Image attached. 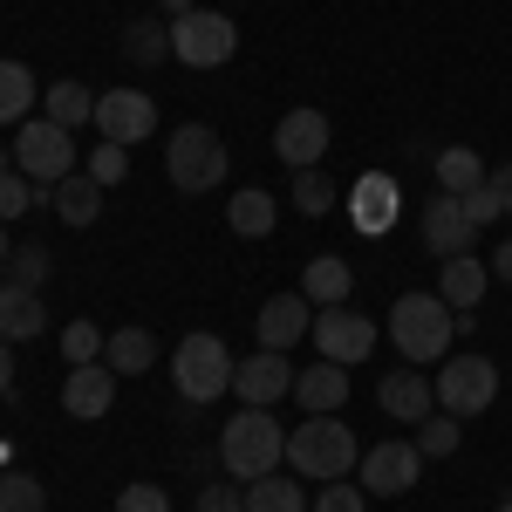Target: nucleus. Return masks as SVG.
I'll list each match as a JSON object with an SVG mask.
<instances>
[{
	"label": "nucleus",
	"instance_id": "obj_47",
	"mask_svg": "<svg viewBox=\"0 0 512 512\" xmlns=\"http://www.w3.org/2000/svg\"><path fill=\"white\" fill-rule=\"evenodd\" d=\"M0 171H14V144H7V151H0Z\"/></svg>",
	"mask_w": 512,
	"mask_h": 512
},
{
	"label": "nucleus",
	"instance_id": "obj_46",
	"mask_svg": "<svg viewBox=\"0 0 512 512\" xmlns=\"http://www.w3.org/2000/svg\"><path fill=\"white\" fill-rule=\"evenodd\" d=\"M7 253H14V246H7V226H0V267H7Z\"/></svg>",
	"mask_w": 512,
	"mask_h": 512
},
{
	"label": "nucleus",
	"instance_id": "obj_1",
	"mask_svg": "<svg viewBox=\"0 0 512 512\" xmlns=\"http://www.w3.org/2000/svg\"><path fill=\"white\" fill-rule=\"evenodd\" d=\"M287 465H294V478L335 485V478H349L355 465H362V444H355V431L328 410V417H308V424L287 431Z\"/></svg>",
	"mask_w": 512,
	"mask_h": 512
},
{
	"label": "nucleus",
	"instance_id": "obj_42",
	"mask_svg": "<svg viewBox=\"0 0 512 512\" xmlns=\"http://www.w3.org/2000/svg\"><path fill=\"white\" fill-rule=\"evenodd\" d=\"M465 212H472L478 226H492V219H499V198H492V192H485V185H478V192L465 198Z\"/></svg>",
	"mask_w": 512,
	"mask_h": 512
},
{
	"label": "nucleus",
	"instance_id": "obj_24",
	"mask_svg": "<svg viewBox=\"0 0 512 512\" xmlns=\"http://www.w3.org/2000/svg\"><path fill=\"white\" fill-rule=\"evenodd\" d=\"M41 117L62 123V130H76V123H96V89H82L76 76L55 82V89H41Z\"/></svg>",
	"mask_w": 512,
	"mask_h": 512
},
{
	"label": "nucleus",
	"instance_id": "obj_30",
	"mask_svg": "<svg viewBox=\"0 0 512 512\" xmlns=\"http://www.w3.org/2000/svg\"><path fill=\"white\" fill-rule=\"evenodd\" d=\"M123 55H130L137 69L171 62V28H164V21H130V28H123Z\"/></svg>",
	"mask_w": 512,
	"mask_h": 512
},
{
	"label": "nucleus",
	"instance_id": "obj_6",
	"mask_svg": "<svg viewBox=\"0 0 512 512\" xmlns=\"http://www.w3.org/2000/svg\"><path fill=\"white\" fill-rule=\"evenodd\" d=\"M239 48V28L233 14H212V7H192V14H178L171 21V62H185V69H226Z\"/></svg>",
	"mask_w": 512,
	"mask_h": 512
},
{
	"label": "nucleus",
	"instance_id": "obj_7",
	"mask_svg": "<svg viewBox=\"0 0 512 512\" xmlns=\"http://www.w3.org/2000/svg\"><path fill=\"white\" fill-rule=\"evenodd\" d=\"M14 171L35 178L41 192L62 185V178L76 171V130H62V123H48V117L21 123V137H14Z\"/></svg>",
	"mask_w": 512,
	"mask_h": 512
},
{
	"label": "nucleus",
	"instance_id": "obj_27",
	"mask_svg": "<svg viewBox=\"0 0 512 512\" xmlns=\"http://www.w3.org/2000/svg\"><path fill=\"white\" fill-rule=\"evenodd\" d=\"M274 219H280V205L267 192H253V185L233 192V205H226V226H233L239 239H267V233H274Z\"/></svg>",
	"mask_w": 512,
	"mask_h": 512
},
{
	"label": "nucleus",
	"instance_id": "obj_45",
	"mask_svg": "<svg viewBox=\"0 0 512 512\" xmlns=\"http://www.w3.org/2000/svg\"><path fill=\"white\" fill-rule=\"evenodd\" d=\"M164 14H171V21H178V14H192V0H158Z\"/></svg>",
	"mask_w": 512,
	"mask_h": 512
},
{
	"label": "nucleus",
	"instance_id": "obj_12",
	"mask_svg": "<svg viewBox=\"0 0 512 512\" xmlns=\"http://www.w3.org/2000/svg\"><path fill=\"white\" fill-rule=\"evenodd\" d=\"M233 390L246 410H274L280 396H294V362L280 349H260L246 355V362H233Z\"/></svg>",
	"mask_w": 512,
	"mask_h": 512
},
{
	"label": "nucleus",
	"instance_id": "obj_35",
	"mask_svg": "<svg viewBox=\"0 0 512 512\" xmlns=\"http://www.w3.org/2000/svg\"><path fill=\"white\" fill-rule=\"evenodd\" d=\"M103 342H110V335H103V328H96V321H69V328H62V355H69V369H82V362H103Z\"/></svg>",
	"mask_w": 512,
	"mask_h": 512
},
{
	"label": "nucleus",
	"instance_id": "obj_23",
	"mask_svg": "<svg viewBox=\"0 0 512 512\" xmlns=\"http://www.w3.org/2000/svg\"><path fill=\"white\" fill-rule=\"evenodd\" d=\"M390 219H396V178L369 171V178L355 185V226H362V233H390Z\"/></svg>",
	"mask_w": 512,
	"mask_h": 512
},
{
	"label": "nucleus",
	"instance_id": "obj_15",
	"mask_svg": "<svg viewBox=\"0 0 512 512\" xmlns=\"http://www.w3.org/2000/svg\"><path fill=\"white\" fill-rule=\"evenodd\" d=\"M110 403H117V369H110V362H82V369H69V383H62V410H69L76 424L110 417Z\"/></svg>",
	"mask_w": 512,
	"mask_h": 512
},
{
	"label": "nucleus",
	"instance_id": "obj_20",
	"mask_svg": "<svg viewBox=\"0 0 512 512\" xmlns=\"http://www.w3.org/2000/svg\"><path fill=\"white\" fill-rule=\"evenodd\" d=\"M48 205H55L62 226H96V219H103V185H96L89 171H69L62 185H48Z\"/></svg>",
	"mask_w": 512,
	"mask_h": 512
},
{
	"label": "nucleus",
	"instance_id": "obj_44",
	"mask_svg": "<svg viewBox=\"0 0 512 512\" xmlns=\"http://www.w3.org/2000/svg\"><path fill=\"white\" fill-rule=\"evenodd\" d=\"M14 390V342H0V396Z\"/></svg>",
	"mask_w": 512,
	"mask_h": 512
},
{
	"label": "nucleus",
	"instance_id": "obj_19",
	"mask_svg": "<svg viewBox=\"0 0 512 512\" xmlns=\"http://www.w3.org/2000/svg\"><path fill=\"white\" fill-rule=\"evenodd\" d=\"M294 403H301L308 417L342 410V403H349V369H342V362H315V369H301V376H294Z\"/></svg>",
	"mask_w": 512,
	"mask_h": 512
},
{
	"label": "nucleus",
	"instance_id": "obj_18",
	"mask_svg": "<svg viewBox=\"0 0 512 512\" xmlns=\"http://www.w3.org/2000/svg\"><path fill=\"white\" fill-rule=\"evenodd\" d=\"M376 403L390 410L396 424H424V417L437 410V383H431V376H417V369H390L383 390H376Z\"/></svg>",
	"mask_w": 512,
	"mask_h": 512
},
{
	"label": "nucleus",
	"instance_id": "obj_2",
	"mask_svg": "<svg viewBox=\"0 0 512 512\" xmlns=\"http://www.w3.org/2000/svg\"><path fill=\"white\" fill-rule=\"evenodd\" d=\"M287 465V431L274 424V410H239L233 424L219 431V472L226 478H267Z\"/></svg>",
	"mask_w": 512,
	"mask_h": 512
},
{
	"label": "nucleus",
	"instance_id": "obj_25",
	"mask_svg": "<svg viewBox=\"0 0 512 512\" xmlns=\"http://www.w3.org/2000/svg\"><path fill=\"white\" fill-rule=\"evenodd\" d=\"M103 362H110L117 376H144V369L158 362V335H151V328H117V335L103 342Z\"/></svg>",
	"mask_w": 512,
	"mask_h": 512
},
{
	"label": "nucleus",
	"instance_id": "obj_21",
	"mask_svg": "<svg viewBox=\"0 0 512 512\" xmlns=\"http://www.w3.org/2000/svg\"><path fill=\"white\" fill-rule=\"evenodd\" d=\"M301 294H308L315 308H342V301L355 294V267L342 260V253H315L308 274H301Z\"/></svg>",
	"mask_w": 512,
	"mask_h": 512
},
{
	"label": "nucleus",
	"instance_id": "obj_16",
	"mask_svg": "<svg viewBox=\"0 0 512 512\" xmlns=\"http://www.w3.org/2000/svg\"><path fill=\"white\" fill-rule=\"evenodd\" d=\"M253 328H260V349H280V355H287L301 335H308V328H315V301H308L301 287H294V294H274V301L260 308V321H253Z\"/></svg>",
	"mask_w": 512,
	"mask_h": 512
},
{
	"label": "nucleus",
	"instance_id": "obj_40",
	"mask_svg": "<svg viewBox=\"0 0 512 512\" xmlns=\"http://www.w3.org/2000/svg\"><path fill=\"white\" fill-rule=\"evenodd\" d=\"M117 512H171V492H164V485H123Z\"/></svg>",
	"mask_w": 512,
	"mask_h": 512
},
{
	"label": "nucleus",
	"instance_id": "obj_41",
	"mask_svg": "<svg viewBox=\"0 0 512 512\" xmlns=\"http://www.w3.org/2000/svg\"><path fill=\"white\" fill-rule=\"evenodd\" d=\"M485 192L499 198V212H512V164H499V171H485Z\"/></svg>",
	"mask_w": 512,
	"mask_h": 512
},
{
	"label": "nucleus",
	"instance_id": "obj_39",
	"mask_svg": "<svg viewBox=\"0 0 512 512\" xmlns=\"http://www.w3.org/2000/svg\"><path fill=\"white\" fill-rule=\"evenodd\" d=\"M362 499H369L362 485L335 478V485H321V492H315V512H362Z\"/></svg>",
	"mask_w": 512,
	"mask_h": 512
},
{
	"label": "nucleus",
	"instance_id": "obj_33",
	"mask_svg": "<svg viewBox=\"0 0 512 512\" xmlns=\"http://www.w3.org/2000/svg\"><path fill=\"white\" fill-rule=\"evenodd\" d=\"M458 437H465V424H458L451 410H431V417L417 424V451H424V458H451V451H458Z\"/></svg>",
	"mask_w": 512,
	"mask_h": 512
},
{
	"label": "nucleus",
	"instance_id": "obj_43",
	"mask_svg": "<svg viewBox=\"0 0 512 512\" xmlns=\"http://www.w3.org/2000/svg\"><path fill=\"white\" fill-rule=\"evenodd\" d=\"M492 280H506V287H512V239L499 246V253H492Z\"/></svg>",
	"mask_w": 512,
	"mask_h": 512
},
{
	"label": "nucleus",
	"instance_id": "obj_14",
	"mask_svg": "<svg viewBox=\"0 0 512 512\" xmlns=\"http://www.w3.org/2000/svg\"><path fill=\"white\" fill-rule=\"evenodd\" d=\"M321 151H328V117H321V110H287V117L274 123V158L287 164V171H315Z\"/></svg>",
	"mask_w": 512,
	"mask_h": 512
},
{
	"label": "nucleus",
	"instance_id": "obj_5",
	"mask_svg": "<svg viewBox=\"0 0 512 512\" xmlns=\"http://www.w3.org/2000/svg\"><path fill=\"white\" fill-rule=\"evenodd\" d=\"M164 171H171L178 192H212V185H226V144H219V130H212V123H178L171 144H164Z\"/></svg>",
	"mask_w": 512,
	"mask_h": 512
},
{
	"label": "nucleus",
	"instance_id": "obj_22",
	"mask_svg": "<svg viewBox=\"0 0 512 512\" xmlns=\"http://www.w3.org/2000/svg\"><path fill=\"white\" fill-rule=\"evenodd\" d=\"M41 328H48L41 294H28V287H7V280H0V342H35Z\"/></svg>",
	"mask_w": 512,
	"mask_h": 512
},
{
	"label": "nucleus",
	"instance_id": "obj_37",
	"mask_svg": "<svg viewBox=\"0 0 512 512\" xmlns=\"http://www.w3.org/2000/svg\"><path fill=\"white\" fill-rule=\"evenodd\" d=\"M82 171H89V178H96V185L110 192V185H117L123 171H130V151H123V144H96V158L82 164Z\"/></svg>",
	"mask_w": 512,
	"mask_h": 512
},
{
	"label": "nucleus",
	"instance_id": "obj_11",
	"mask_svg": "<svg viewBox=\"0 0 512 512\" xmlns=\"http://www.w3.org/2000/svg\"><path fill=\"white\" fill-rule=\"evenodd\" d=\"M308 335L321 342V362H342V369L376 349V321L355 315L349 301H342V308H315V328H308Z\"/></svg>",
	"mask_w": 512,
	"mask_h": 512
},
{
	"label": "nucleus",
	"instance_id": "obj_17",
	"mask_svg": "<svg viewBox=\"0 0 512 512\" xmlns=\"http://www.w3.org/2000/svg\"><path fill=\"white\" fill-rule=\"evenodd\" d=\"M485 287H492V267H485V260H472V253L437 260V301H444L451 315H472L478 301H485Z\"/></svg>",
	"mask_w": 512,
	"mask_h": 512
},
{
	"label": "nucleus",
	"instance_id": "obj_28",
	"mask_svg": "<svg viewBox=\"0 0 512 512\" xmlns=\"http://www.w3.org/2000/svg\"><path fill=\"white\" fill-rule=\"evenodd\" d=\"M41 103V82L28 76V62H0V123H28Z\"/></svg>",
	"mask_w": 512,
	"mask_h": 512
},
{
	"label": "nucleus",
	"instance_id": "obj_4",
	"mask_svg": "<svg viewBox=\"0 0 512 512\" xmlns=\"http://www.w3.org/2000/svg\"><path fill=\"white\" fill-rule=\"evenodd\" d=\"M171 383H178V403H192V410L219 403V396L233 390V355H226V342L219 335H185L171 349Z\"/></svg>",
	"mask_w": 512,
	"mask_h": 512
},
{
	"label": "nucleus",
	"instance_id": "obj_32",
	"mask_svg": "<svg viewBox=\"0 0 512 512\" xmlns=\"http://www.w3.org/2000/svg\"><path fill=\"white\" fill-rule=\"evenodd\" d=\"M35 205H48V192H41L35 178L0 171V226H14V219H21V212H35Z\"/></svg>",
	"mask_w": 512,
	"mask_h": 512
},
{
	"label": "nucleus",
	"instance_id": "obj_26",
	"mask_svg": "<svg viewBox=\"0 0 512 512\" xmlns=\"http://www.w3.org/2000/svg\"><path fill=\"white\" fill-rule=\"evenodd\" d=\"M315 499L301 492V478H280V472H267V478H253L246 485V512H308Z\"/></svg>",
	"mask_w": 512,
	"mask_h": 512
},
{
	"label": "nucleus",
	"instance_id": "obj_9",
	"mask_svg": "<svg viewBox=\"0 0 512 512\" xmlns=\"http://www.w3.org/2000/svg\"><path fill=\"white\" fill-rule=\"evenodd\" d=\"M96 130H103V144H144L151 130H158V103L144 96V89H103L96 96Z\"/></svg>",
	"mask_w": 512,
	"mask_h": 512
},
{
	"label": "nucleus",
	"instance_id": "obj_31",
	"mask_svg": "<svg viewBox=\"0 0 512 512\" xmlns=\"http://www.w3.org/2000/svg\"><path fill=\"white\" fill-rule=\"evenodd\" d=\"M48 267H55V253H48L41 239H28L21 253H7V267H0V274H7V287H28V294H41Z\"/></svg>",
	"mask_w": 512,
	"mask_h": 512
},
{
	"label": "nucleus",
	"instance_id": "obj_34",
	"mask_svg": "<svg viewBox=\"0 0 512 512\" xmlns=\"http://www.w3.org/2000/svg\"><path fill=\"white\" fill-rule=\"evenodd\" d=\"M328 205H335V178L328 171H294V212L301 219H321Z\"/></svg>",
	"mask_w": 512,
	"mask_h": 512
},
{
	"label": "nucleus",
	"instance_id": "obj_29",
	"mask_svg": "<svg viewBox=\"0 0 512 512\" xmlns=\"http://www.w3.org/2000/svg\"><path fill=\"white\" fill-rule=\"evenodd\" d=\"M478 185H485V164H478V151H465V144L437 151V192H451V198H472Z\"/></svg>",
	"mask_w": 512,
	"mask_h": 512
},
{
	"label": "nucleus",
	"instance_id": "obj_13",
	"mask_svg": "<svg viewBox=\"0 0 512 512\" xmlns=\"http://www.w3.org/2000/svg\"><path fill=\"white\" fill-rule=\"evenodd\" d=\"M417 233H424V246H431L437 260H458V253H472V239L485 233V226L465 212V198L437 192L431 205H424V226H417Z\"/></svg>",
	"mask_w": 512,
	"mask_h": 512
},
{
	"label": "nucleus",
	"instance_id": "obj_36",
	"mask_svg": "<svg viewBox=\"0 0 512 512\" xmlns=\"http://www.w3.org/2000/svg\"><path fill=\"white\" fill-rule=\"evenodd\" d=\"M0 512H48V492H41V478H28V472H0Z\"/></svg>",
	"mask_w": 512,
	"mask_h": 512
},
{
	"label": "nucleus",
	"instance_id": "obj_3",
	"mask_svg": "<svg viewBox=\"0 0 512 512\" xmlns=\"http://www.w3.org/2000/svg\"><path fill=\"white\" fill-rule=\"evenodd\" d=\"M451 335H458V315L437 294H403L390 308V342L403 349V362H444Z\"/></svg>",
	"mask_w": 512,
	"mask_h": 512
},
{
	"label": "nucleus",
	"instance_id": "obj_8",
	"mask_svg": "<svg viewBox=\"0 0 512 512\" xmlns=\"http://www.w3.org/2000/svg\"><path fill=\"white\" fill-rule=\"evenodd\" d=\"M431 383H437V403L451 417H478L499 396V362L492 355H444V369H437Z\"/></svg>",
	"mask_w": 512,
	"mask_h": 512
},
{
	"label": "nucleus",
	"instance_id": "obj_48",
	"mask_svg": "<svg viewBox=\"0 0 512 512\" xmlns=\"http://www.w3.org/2000/svg\"><path fill=\"white\" fill-rule=\"evenodd\" d=\"M499 512H512V499H506V506H499Z\"/></svg>",
	"mask_w": 512,
	"mask_h": 512
},
{
	"label": "nucleus",
	"instance_id": "obj_38",
	"mask_svg": "<svg viewBox=\"0 0 512 512\" xmlns=\"http://www.w3.org/2000/svg\"><path fill=\"white\" fill-rule=\"evenodd\" d=\"M198 512H246V492H239V478H212V485L198 492Z\"/></svg>",
	"mask_w": 512,
	"mask_h": 512
},
{
	"label": "nucleus",
	"instance_id": "obj_10",
	"mask_svg": "<svg viewBox=\"0 0 512 512\" xmlns=\"http://www.w3.org/2000/svg\"><path fill=\"white\" fill-rule=\"evenodd\" d=\"M417 472H424V451H417V444H403V437H390V444H369V451H362V465H355L362 492H376V499L410 492V485H417Z\"/></svg>",
	"mask_w": 512,
	"mask_h": 512
}]
</instances>
